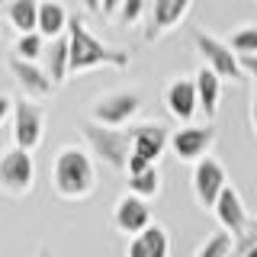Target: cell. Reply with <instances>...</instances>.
I'll return each instance as SVG.
<instances>
[{
  "label": "cell",
  "instance_id": "4",
  "mask_svg": "<svg viewBox=\"0 0 257 257\" xmlns=\"http://www.w3.org/2000/svg\"><path fill=\"white\" fill-rule=\"evenodd\" d=\"M32 187H36V161L29 151L16 148V145L0 151V193L23 199L32 193Z\"/></svg>",
  "mask_w": 257,
  "mask_h": 257
},
{
  "label": "cell",
  "instance_id": "17",
  "mask_svg": "<svg viewBox=\"0 0 257 257\" xmlns=\"http://www.w3.org/2000/svg\"><path fill=\"white\" fill-rule=\"evenodd\" d=\"M42 68H45V74L52 77L55 87H61L64 80L71 77V42H68V36H58L45 45Z\"/></svg>",
  "mask_w": 257,
  "mask_h": 257
},
{
  "label": "cell",
  "instance_id": "32",
  "mask_svg": "<svg viewBox=\"0 0 257 257\" xmlns=\"http://www.w3.org/2000/svg\"><path fill=\"white\" fill-rule=\"evenodd\" d=\"M251 125H254V135H257V87H254V96H251Z\"/></svg>",
  "mask_w": 257,
  "mask_h": 257
},
{
  "label": "cell",
  "instance_id": "7",
  "mask_svg": "<svg viewBox=\"0 0 257 257\" xmlns=\"http://www.w3.org/2000/svg\"><path fill=\"white\" fill-rule=\"evenodd\" d=\"M225 187H228V174H225L222 161L203 158V161L193 164V196H196L199 209L212 212L215 203H219V196L225 193Z\"/></svg>",
  "mask_w": 257,
  "mask_h": 257
},
{
  "label": "cell",
  "instance_id": "18",
  "mask_svg": "<svg viewBox=\"0 0 257 257\" xmlns=\"http://www.w3.org/2000/svg\"><path fill=\"white\" fill-rule=\"evenodd\" d=\"M196 80V96H199V112H203L206 119H215V112H219V100H222V77L215 74V71H209L206 64L193 74Z\"/></svg>",
  "mask_w": 257,
  "mask_h": 257
},
{
  "label": "cell",
  "instance_id": "2",
  "mask_svg": "<svg viewBox=\"0 0 257 257\" xmlns=\"http://www.w3.org/2000/svg\"><path fill=\"white\" fill-rule=\"evenodd\" d=\"M68 42H71V74H84V71L93 68H116L125 71L132 64V55L125 48L106 45L103 39H96L90 29H87L84 20L71 16V26H68Z\"/></svg>",
  "mask_w": 257,
  "mask_h": 257
},
{
  "label": "cell",
  "instance_id": "12",
  "mask_svg": "<svg viewBox=\"0 0 257 257\" xmlns=\"http://www.w3.org/2000/svg\"><path fill=\"white\" fill-rule=\"evenodd\" d=\"M164 106L177 122L190 125L193 116L199 112V96H196V80L193 77H174L164 90Z\"/></svg>",
  "mask_w": 257,
  "mask_h": 257
},
{
  "label": "cell",
  "instance_id": "20",
  "mask_svg": "<svg viewBox=\"0 0 257 257\" xmlns=\"http://www.w3.org/2000/svg\"><path fill=\"white\" fill-rule=\"evenodd\" d=\"M39 7H42V0H7V23L20 36L39 32Z\"/></svg>",
  "mask_w": 257,
  "mask_h": 257
},
{
  "label": "cell",
  "instance_id": "16",
  "mask_svg": "<svg viewBox=\"0 0 257 257\" xmlns=\"http://www.w3.org/2000/svg\"><path fill=\"white\" fill-rule=\"evenodd\" d=\"M125 257H171V235L164 225H148L142 235L128 238Z\"/></svg>",
  "mask_w": 257,
  "mask_h": 257
},
{
  "label": "cell",
  "instance_id": "26",
  "mask_svg": "<svg viewBox=\"0 0 257 257\" xmlns=\"http://www.w3.org/2000/svg\"><path fill=\"white\" fill-rule=\"evenodd\" d=\"M251 247H257V219H251V225H247V231L235 241V257H244Z\"/></svg>",
  "mask_w": 257,
  "mask_h": 257
},
{
  "label": "cell",
  "instance_id": "5",
  "mask_svg": "<svg viewBox=\"0 0 257 257\" xmlns=\"http://www.w3.org/2000/svg\"><path fill=\"white\" fill-rule=\"evenodd\" d=\"M139 109H142V96L135 90H112V93H103L93 100L90 119L106 128H122L139 116Z\"/></svg>",
  "mask_w": 257,
  "mask_h": 257
},
{
  "label": "cell",
  "instance_id": "34",
  "mask_svg": "<svg viewBox=\"0 0 257 257\" xmlns=\"http://www.w3.org/2000/svg\"><path fill=\"white\" fill-rule=\"evenodd\" d=\"M244 257H257V247H251V251H247V254H244Z\"/></svg>",
  "mask_w": 257,
  "mask_h": 257
},
{
  "label": "cell",
  "instance_id": "10",
  "mask_svg": "<svg viewBox=\"0 0 257 257\" xmlns=\"http://www.w3.org/2000/svg\"><path fill=\"white\" fill-rule=\"evenodd\" d=\"M148 225H155L151 222L148 199L135 196V193H125V196L116 199V206H112V228L116 231H122L125 238H135V235H142Z\"/></svg>",
  "mask_w": 257,
  "mask_h": 257
},
{
  "label": "cell",
  "instance_id": "11",
  "mask_svg": "<svg viewBox=\"0 0 257 257\" xmlns=\"http://www.w3.org/2000/svg\"><path fill=\"white\" fill-rule=\"evenodd\" d=\"M10 74L16 77V84H20V90L26 93V100L39 103V100H48L55 90L52 77L45 74V68L39 61H23V58H10Z\"/></svg>",
  "mask_w": 257,
  "mask_h": 257
},
{
  "label": "cell",
  "instance_id": "9",
  "mask_svg": "<svg viewBox=\"0 0 257 257\" xmlns=\"http://www.w3.org/2000/svg\"><path fill=\"white\" fill-rule=\"evenodd\" d=\"M212 145H215L212 125H183L177 132H171V151L177 155V161H187V164H196V161L209 158Z\"/></svg>",
  "mask_w": 257,
  "mask_h": 257
},
{
  "label": "cell",
  "instance_id": "22",
  "mask_svg": "<svg viewBox=\"0 0 257 257\" xmlns=\"http://www.w3.org/2000/svg\"><path fill=\"white\" fill-rule=\"evenodd\" d=\"M231 254H235V238L219 228V231H212V235L199 244V251L193 257H231Z\"/></svg>",
  "mask_w": 257,
  "mask_h": 257
},
{
  "label": "cell",
  "instance_id": "6",
  "mask_svg": "<svg viewBox=\"0 0 257 257\" xmlns=\"http://www.w3.org/2000/svg\"><path fill=\"white\" fill-rule=\"evenodd\" d=\"M193 45H196L203 64L209 71H215L222 80H241V74H244V71H241V58L231 52L228 42H222V39H215V36H209V32L196 29V32H193Z\"/></svg>",
  "mask_w": 257,
  "mask_h": 257
},
{
  "label": "cell",
  "instance_id": "14",
  "mask_svg": "<svg viewBox=\"0 0 257 257\" xmlns=\"http://www.w3.org/2000/svg\"><path fill=\"white\" fill-rule=\"evenodd\" d=\"M128 132H132V155L145 158L148 164H158L164 148H171V132L161 122H142V125H132Z\"/></svg>",
  "mask_w": 257,
  "mask_h": 257
},
{
  "label": "cell",
  "instance_id": "1",
  "mask_svg": "<svg viewBox=\"0 0 257 257\" xmlns=\"http://www.w3.org/2000/svg\"><path fill=\"white\" fill-rule=\"evenodd\" d=\"M52 190L58 199H68V203L90 199L96 190V164L90 151L77 148V145L58 148L52 164Z\"/></svg>",
  "mask_w": 257,
  "mask_h": 257
},
{
  "label": "cell",
  "instance_id": "23",
  "mask_svg": "<svg viewBox=\"0 0 257 257\" xmlns=\"http://www.w3.org/2000/svg\"><path fill=\"white\" fill-rule=\"evenodd\" d=\"M45 45H48V39L42 36V32H26V36L16 39L13 55H16V58H23V61H39L45 55Z\"/></svg>",
  "mask_w": 257,
  "mask_h": 257
},
{
  "label": "cell",
  "instance_id": "35",
  "mask_svg": "<svg viewBox=\"0 0 257 257\" xmlns=\"http://www.w3.org/2000/svg\"><path fill=\"white\" fill-rule=\"evenodd\" d=\"M0 32H4V26H0Z\"/></svg>",
  "mask_w": 257,
  "mask_h": 257
},
{
  "label": "cell",
  "instance_id": "28",
  "mask_svg": "<svg viewBox=\"0 0 257 257\" xmlns=\"http://www.w3.org/2000/svg\"><path fill=\"white\" fill-rule=\"evenodd\" d=\"M13 106H16L13 96H10V93H0V125H4L7 116H13Z\"/></svg>",
  "mask_w": 257,
  "mask_h": 257
},
{
  "label": "cell",
  "instance_id": "13",
  "mask_svg": "<svg viewBox=\"0 0 257 257\" xmlns=\"http://www.w3.org/2000/svg\"><path fill=\"white\" fill-rule=\"evenodd\" d=\"M193 0H151V20L145 29V42H158L171 29L180 26V20L190 13Z\"/></svg>",
  "mask_w": 257,
  "mask_h": 257
},
{
  "label": "cell",
  "instance_id": "8",
  "mask_svg": "<svg viewBox=\"0 0 257 257\" xmlns=\"http://www.w3.org/2000/svg\"><path fill=\"white\" fill-rule=\"evenodd\" d=\"M42 132H45L42 106L32 103V100H16V106H13V145L32 155L42 145Z\"/></svg>",
  "mask_w": 257,
  "mask_h": 257
},
{
  "label": "cell",
  "instance_id": "30",
  "mask_svg": "<svg viewBox=\"0 0 257 257\" xmlns=\"http://www.w3.org/2000/svg\"><path fill=\"white\" fill-rule=\"evenodd\" d=\"M122 10V0H103V16H119Z\"/></svg>",
  "mask_w": 257,
  "mask_h": 257
},
{
  "label": "cell",
  "instance_id": "29",
  "mask_svg": "<svg viewBox=\"0 0 257 257\" xmlns=\"http://www.w3.org/2000/svg\"><path fill=\"white\" fill-rule=\"evenodd\" d=\"M241 71H244V74H251V77H257V55L241 58Z\"/></svg>",
  "mask_w": 257,
  "mask_h": 257
},
{
  "label": "cell",
  "instance_id": "15",
  "mask_svg": "<svg viewBox=\"0 0 257 257\" xmlns=\"http://www.w3.org/2000/svg\"><path fill=\"white\" fill-rule=\"evenodd\" d=\"M215 219H219L222 225V231H228L231 238H241L247 231V225H251V215H247V209H244V199H241V193L235 187H225V193L219 196V203H215Z\"/></svg>",
  "mask_w": 257,
  "mask_h": 257
},
{
  "label": "cell",
  "instance_id": "21",
  "mask_svg": "<svg viewBox=\"0 0 257 257\" xmlns=\"http://www.w3.org/2000/svg\"><path fill=\"white\" fill-rule=\"evenodd\" d=\"M128 193H135V196H142V199H155L161 193V171H158V164L148 167V171H142V174H135V177H128Z\"/></svg>",
  "mask_w": 257,
  "mask_h": 257
},
{
  "label": "cell",
  "instance_id": "19",
  "mask_svg": "<svg viewBox=\"0 0 257 257\" xmlns=\"http://www.w3.org/2000/svg\"><path fill=\"white\" fill-rule=\"evenodd\" d=\"M68 26H71V16L61 0H42V7H39V32L48 42L58 36H68Z\"/></svg>",
  "mask_w": 257,
  "mask_h": 257
},
{
  "label": "cell",
  "instance_id": "33",
  "mask_svg": "<svg viewBox=\"0 0 257 257\" xmlns=\"http://www.w3.org/2000/svg\"><path fill=\"white\" fill-rule=\"evenodd\" d=\"M36 257H52V251H48V247H39V251H36Z\"/></svg>",
  "mask_w": 257,
  "mask_h": 257
},
{
  "label": "cell",
  "instance_id": "27",
  "mask_svg": "<svg viewBox=\"0 0 257 257\" xmlns=\"http://www.w3.org/2000/svg\"><path fill=\"white\" fill-rule=\"evenodd\" d=\"M148 167H155V164H148V161H145V158H139V155H132V158H128V167H125V174H128V177H135V174L148 171Z\"/></svg>",
  "mask_w": 257,
  "mask_h": 257
},
{
  "label": "cell",
  "instance_id": "31",
  "mask_svg": "<svg viewBox=\"0 0 257 257\" xmlns=\"http://www.w3.org/2000/svg\"><path fill=\"white\" fill-rule=\"evenodd\" d=\"M87 13H103V0H80Z\"/></svg>",
  "mask_w": 257,
  "mask_h": 257
},
{
  "label": "cell",
  "instance_id": "24",
  "mask_svg": "<svg viewBox=\"0 0 257 257\" xmlns=\"http://www.w3.org/2000/svg\"><path fill=\"white\" fill-rule=\"evenodd\" d=\"M231 52L238 55V58H247V55H257V26H241L231 32L228 39Z\"/></svg>",
  "mask_w": 257,
  "mask_h": 257
},
{
  "label": "cell",
  "instance_id": "3",
  "mask_svg": "<svg viewBox=\"0 0 257 257\" xmlns=\"http://www.w3.org/2000/svg\"><path fill=\"white\" fill-rule=\"evenodd\" d=\"M80 135H84L87 148L96 161H103L112 171H125L128 158H132V132L128 128H106L93 119L80 122Z\"/></svg>",
  "mask_w": 257,
  "mask_h": 257
},
{
  "label": "cell",
  "instance_id": "25",
  "mask_svg": "<svg viewBox=\"0 0 257 257\" xmlns=\"http://www.w3.org/2000/svg\"><path fill=\"white\" fill-rule=\"evenodd\" d=\"M142 13H145V0H122V10H119L116 20L122 26H135L142 20Z\"/></svg>",
  "mask_w": 257,
  "mask_h": 257
}]
</instances>
